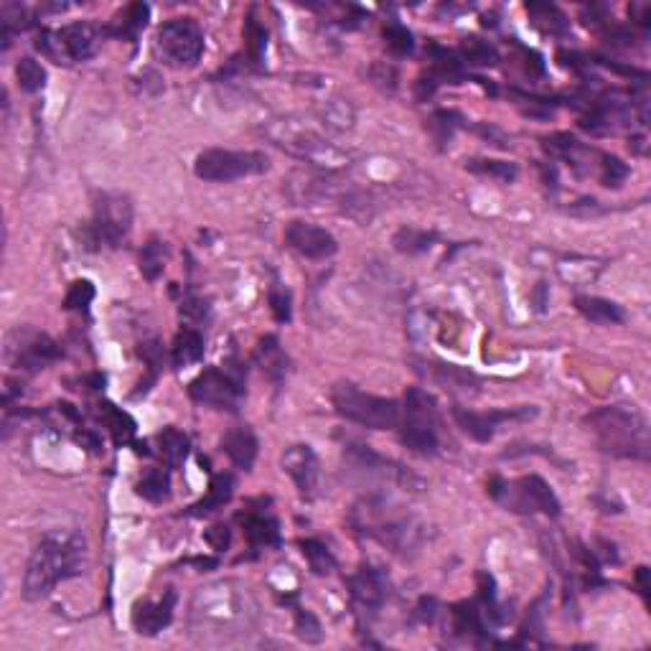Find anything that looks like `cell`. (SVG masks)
I'll use <instances>...</instances> for the list:
<instances>
[{"mask_svg":"<svg viewBox=\"0 0 651 651\" xmlns=\"http://www.w3.org/2000/svg\"><path fill=\"white\" fill-rule=\"evenodd\" d=\"M191 400L212 410L237 413L245 400V379L235 369L209 367L189 384Z\"/></svg>","mask_w":651,"mask_h":651,"instance_id":"obj_8","label":"cell"},{"mask_svg":"<svg viewBox=\"0 0 651 651\" xmlns=\"http://www.w3.org/2000/svg\"><path fill=\"white\" fill-rule=\"evenodd\" d=\"M97 47H100V31L87 21L69 24L57 31V51H61L71 61H87L89 57H95Z\"/></svg>","mask_w":651,"mask_h":651,"instance_id":"obj_16","label":"cell"},{"mask_svg":"<svg viewBox=\"0 0 651 651\" xmlns=\"http://www.w3.org/2000/svg\"><path fill=\"white\" fill-rule=\"evenodd\" d=\"M155 54L168 67H194L204 54V31L194 18H173L158 28Z\"/></svg>","mask_w":651,"mask_h":651,"instance_id":"obj_9","label":"cell"},{"mask_svg":"<svg viewBox=\"0 0 651 651\" xmlns=\"http://www.w3.org/2000/svg\"><path fill=\"white\" fill-rule=\"evenodd\" d=\"M601 184L604 186H614V189H618L624 181H626L628 176V168L626 163L621 161V158H616V155H601Z\"/></svg>","mask_w":651,"mask_h":651,"instance_id":"obj_38","label":"cell"},{"mask_svg":"<svg viewBox=\"0 0 651 651\" xmlns=\"http://www.w3.org/2000/svg\"><path fill=\"white\" fill-rule=\"evenodd\" d=\"M270 138L280 148H285L288 153L298 155V158H303L309 163H316V166H336L339 163V151H333L331 145L323 141L320 135H316L309 128H303V125L290 122V120L273 122Z\"/></svg>","mask_w":651,"mask_h":651,"instance_id":"obj_11","label":"cell"},{"mask_svg":"<svg viewBox=\"0 0 651 651\" xmlns=\"http://www.w3.org/2000/svg\"><path fill=\"white\" fill-rule=\"evenodd\" d=\"M92 300H95V285L89 283V280H74L69 285V293L64 298V309L87 313L89 306H92Z\"/></svg>","mask_w":651,"mask_h":651,"instance_id":"obj_36","label":"cell"},{"mask_svg":"<svg viewBox=\"0 0 651 651\" xmlns=\"http://www.w3.org/2000/svg\"><path fill=\"white\" fill-rule=\"evenodd\" d=\"M436 379L446 390L453 392H476L478 387V379L474 372H466V369L453 367V364H436Z\"/></svg>","mask_w":651,"mask_h":651,"instance_id":"obj_31","label":"cell"},{"mask_svg":"<svg viewBox=\"0 0 651 651\" xmlns=\"http://www.w3.org/2000/svg\"><path fill=\"white\" fill-rule=\"evenodd\" d=\"M285 242L293 252H298L300 257H309V260H326L339 249V242L329 229L310 225V222H300V219L285 226Z\"/></svg>","mask_w":651,"mask_h":651,"instance_id":"obj_13","label":"cell"},{"mask_svg":"<svg viewBox=\"0 0 651 651\" xmlns=\"http://www.w3.org/2000/svg\"><path fill=\"white\" fill-rule=\"evenodd\" d=\"M176 604L178 595L173 588H168L158 601L135 604V608H132V628H135L141 636H155V634H161V631L173 621Z\"/></svg>","mask_w":651,"mask_h":651,"instance_id":"obj_15","label":"cell"},{"mask_svg":"<svg viewBox=\"0 0 651 651\" xmlns=\"http://www.w3.org/2000/svg\"><path fill=\"white\" fill-rule=\"evenodd\" d=\"M349 593L354 598V604L364 611H379L384 601H387V583L382 578V572L374 568H362L356 575H352L349 581Z\"/></svg>","mask_w":651,"mask_h":651,"instance_id":"obj_17","label":"cell"},{"mask_svg":"<svg viewBox=\"0 0 651 651\" xmlns=\"http://www.w3.org/2000/svg\"><path fill=\"white\" fill-rule=\"evenodd\" d=\"M270 168V158L260 151H226V148H209L202 151L194 161V173L202 181L212 184H229L247 176H260Z\"/></svg>","mask_w":651,"mask_h":651,"instance_id":"obj_5","label":"cell"},{"mask_svg":"<svg viewBox=\"0 0 651 651\" xmlns=\"http://www.w3.org/2000/svg\"><path fill=\"white\" fill-rule=\"evenodd\" d=\"M466 168L471 173L497 178V181H504V184H511L517 178V173H520V168L514 166V163H509V161H494V158H471V161H466Z\"/></svg>","mask_w":651,"mask_h":651,"instance_id":"obj_30","label":"cell"},{"mask_svg":"<svg viewBox=\"0 0 651 651\" xmlns=\"http://www.w3.org/2000/svg\"><path fill=\"white\" fill-rule=\"evenodd\" d=\"M461 54L468 67H497L499 64L497 47L484 41V38H478V36H466L463 38Z\"/></svg>","mask_w":651,"mask_h":651,"instance_id":"obj_28","label":"cell"},{"mask_svg":"<svg viewBox=\"0 0 651 651\" xmlns=\"http://www.w3.org/2000/svg\"><path fill=\"white\" fill-rule=\"evenodd\" d=\"M132 226V204L125 194L102 191L95 199V216L87 226V239L92 245L120 247Z\"/></svg>","mask_w":651,"mask_h":651,"instance_id":"obj_7","label":"cell"},{"mask_svg":"<svg viewBox=\"0 0 651 651\" xmlns=\"http://www.w3.org/2000/svg\"><path fill=\"white\" fill-rule=\"evenodd\" d=\"M270 309H273V316L278 323H288L290 316H293V309H290V293L285 290L280 283H273L270 288Z\"/></svg>","mask_w":651,"mask_h":651,"instance_id":"obj_40","label":"cell"},{"mask_svg":"<svg viewBox=\"0 0 651 651\" xmlns=\"http://www.w3.org/2000/svg\"><path fill=\"white\" fill-rule=\"evenodd\" d=\"M331 404L343 420H349L354 425L369 427V430H394L400 425V415H403V407L394 400L369 394V392L359 390L352 382L333 384Z\"/></svg>","mask_w":651,"mask_h":651,"instance_id":"obj_4","label":"cell"},{"mask_svg":"<svg viewBox=\"0 0 651 651\" xmlns=\"http://www.w3.org/2000/svg\"><path fill=\"white\" fill-rule=\"evenodd\" d=\"M206 537V542L212 545V550H216V552H225L226 547H229V530H226L225 524H216V527H212L209 532L204 534Z\"/></svg>","mask_w":651,"mask_h":651,"instance_id":"obj_44","label":"cell"},{"mask_svg":"<svg viewBox=\"0 0 651 651\" xmlns=\"http://www.w3.org/2000/svg\"><path fill=\"white\" fill-rule=\"evenodd\" d=\"M245 38H247V48L249 54H252V59H260L262 51H265V47H268V34H265V28H262L255 18H249L247 21Z\"/></svg>","mask_w":651,"mask_h":651,"instance_id":"obj_43","label":"cell"},{"mask_svg":"<svg viewBox=\"0 0 651 651\" xmlns=\"http://www.w3.org/2000/svg\"><path fill=\"white\" fill-rule=\"evenodd\" d=\"M16 79L24 92H38L47 84V69L31 57H24L16 64Z\"/></svg>","mask_w":651,"mask_h":651,"instance_id":"obj_34","label":"cell"},{"mask_svg":"<svg viewBox=\"0 0 651 651\" xmlns=\"http://www.w3.org/2000/svg\"><path fill=\"white\" fill-rule=\"evenodd\" d=\"M280 463H283L285 474L290 476L293 484L298 486V494H300V497L303 499L316 497L320 468H319V458H316V453H313L310 446H303V443L290 446V448L283 453Z\"/></svg>","mask_w":651,"mask_h":651,"instance_id":"obj_14","label":"cell"},{"mask_svg":"<svg viewBox=\"0 0 651 651\" xmlns=\"http://www.w3.org/2000/svg\"><path fill=\"white\" fill-rule=\"evenodd\" d=\"M575 309L581 316H585L593 323H601V326H616V323H624V309L608 300V298H598V296H581L575 298Z\"/></svg>","mask_w":651,"mask_h":651,"instance_id":"obj_22","label":"cell"},{"mask_svg":"<svg viewBox=\"0 0 651 651\" xmlns=\"http://www.w3.org/2000/svg\"><path fill=\"white\" fill-rule=\"evenodd\" d=\"M296 631L306 644H319L323 639L319 618L313 616L310 611H303V608H296Z\"/></svg>","mask_w":651,"mask_h":651,"instance_id":"obj_39","label":"cell"},{"mask_svg":"<svg viewBox=\"0 0 651 651\" xmlns=\"http://www.w3.org/2000/svg\"><path fill=\"white\" fill-rule=\"evenodd\" d=\"M488 494L517 514H547V517L560 514V499L555 497L552 486L540 476H521L511 484L494 478L488 484Z\"/></svg>","mask_w":651,"mask_h":651,"instance_id":"obj_6","label":"cell"},{"mask_svg":"<svg viewBox=\"0 0 651 651\" xmlns=\"http://www.w3.org/2000/svg\"><path fill=\"white\" fill-rule=\"evenodd\" d=\"M527 11L537 21V26H542L550 34H560V31L568 28V18L557 11L555 5H537V3H532V5H527Z\"/></svg>","mask_w":651,"mask_h":651,"instance_id":"obj_35","label":"cell"},{"mask_svg":"<svg viewBox=\"0 0 651 651\" xmlns=\"http://www.w3.org/2000/svg\"><path fill=\"white\" fill-rule=\"evenodd\" d=\"M100 420L105 423V427L110 430V436L115 440V446H128L132 443V436H135V420L125 410H120L112 403H102L100 404Z\"/></svg>","mask_w":651,"mask_h":651,"instance_id":"obj_23","label":"cell"},{"mask_svg":"<svg viewBox=\"0 0 651 651\" xmlns=\"http://www.w3.org/2000/svg\"><path fill=\"white\" fill-rule=\"evenodd\" d=\"M537 410L530 407H511V410H488V413H476V410H466V407H453V420L456 425L461 427L468 438L478 440V443H488L497 436V430L504 423L520 420V417H532Z\"/></svg>","mask_w":651,"mask_h":651,"instance_id":"obj_12","label":"cell"},{"mask_svg":"<svg viewBox=\"0 0 651 651\" xmlns=\"http://www.w3.org/2000/svg\"><path fill=\"white\" fill-rule=\"evenodd\" d=\"M181 313H186V316H196V319L202 320L204 316H206V303H204L202 298L189 296L186 300H184V306H181Z\"/></svg>","mask_w":651,"mask_h":651,"instance_id":"obj_45","label":"cell"},{"mask_svg":"<svg viewBox=\"0 0 651 651\" xmlns=\"http://www.w3.org/2000/svg\"><path fill=\"white\" fill-rule=\"evenodd\" d=\"M235 488H237V481H235L232 474L212 476V484H209L206 497L199 499L196 504H191L189 514L191 517H206L212 511L222 509L225 504H229V499L235 497Z\"/></svg>","mask_w":651,"mask_h":651,"instance_id":"obj_20","label":"cell"},{"mask_svg":"<svg viewBox=\"0 0 651 651\" xmlns=\"http://www.w3.org/2000/svg\"><path fill=\"white\" fill-rule=\"evenodd\" d=\"M59 356V343L54 341L48 333L34 329V326H18L5 339V359H8V364L13 369L28 372V374L47 369Z\"/></svg>","mask_w":651,"mask_h":651,"instance_id":"obj_10","label":"cell"},{"mask_svg":"<svg viewBox=\"0 0 651 651\" xmlns=\"http://www.w3.org/2000/svg\"><path fill=\"white\" fill-rule=\"evenodd\" d=\"M438 235L436 232H427V229H417V226H403L394 237L392 245L397 252L403 255H423L427 249L436 245Z\"/></svg>","mask_w":651,"mask_h":651,"instance_id":"obj_26","label":"cell"},{"mask_svg":"<svg viewBox=\"0 0 651 651\" xmlns=\"http://www.w3.org/2000/svg\"><path fill=\"white\" fill-rule=\"evenodd\" d=\"M158 443H161L168 468H181L184 461L189 458V438L178 427H163L158 433Z\"/></svg>","mask_w":651,"mask_h":651,"instance_id":"obj_27","label":"cell"},{"mask_svg":"<svg viewBox=\"0 0 651 651\" xmlns=\"http://www.w3.org/2000/svg\"><path fill=\"white\" fill-rule=\"evenodd\" d=\"M166 270V242L151 237L141 249V273L145 280H155Z\"/></svg>","mask_w":651,"mask_h":651,"instance_id":"obj_29","label":"cell"},{"mask_svg":"<svg viewBox=\"0 0 651 651\" xmlns=\"http://www.w3.org/2000/svg\"><path fill=\"white\" fill-rule=\"evenodd\" d=\"M300 552L309 560L310 570L316 575H329L336 568V557L320 540H300Z\"/></svg>","mask_w":651,"mask_h":651,"instance_id":"obj_32","label":"cell"},{"mask_svg":"<svg viewBox=\"0 0 651 651\" xmlns=\"http://www.w3.org/2000/svg\"><path fill=\"white\" fill-rule=\"evenodd\" d=\"M257 362L262 364V372L273 379V382H280V379L285 377V372H288V356L283 354L278 336H265V339H260V343H257Z\"/></svg>","mask_w":651,"mask_h":651,"instance_id":"obj_24","label":"cell"},{"mask_svg":"<svg viewBox=\"0 0 651 651\" xmlns=\"http://www.w3.org/2000/svg\"><path fill=\"white\" fill-rule=\"evenodd\" d=\"M438 403L423 387H410L404 392L403 415H400V440L415 456H436L438 453Z\"/></svg>","mask_w":651,"mask_h":651,"instance_id":"obj_3","label":"cell"},{"mask_svg":"<svg viewBox=\"0 0 651 651\" xmlns=\"http://www.w3.org/2000/svg\"><path fill=\"white\" fill-rule=\"evenodd\" d=\"M458 125H461V115H458V112H446V110L436 112L433 120H430V128H433V132H436V138H438L440 142L450 141V135H453V131H456Z\"/></svg>","mask_w":651,"mask_h":651,"instance_id":"obj_41","label":"cell"},{"mask_svg":"<svg viewBox=\"0 0 651 651\" xmlns=\"http://www.w3.org/2000/svg\"><path fill=\"white\" fill-rule=\"evenodd\" d=\"M427 54H430V61H433V71H436V77H440V79H448V82L458 84V79H463V67L461 61L456 59V54L453 51H448V48L443 47H433L427 48Z\"/></svg>","mask_w":651,"mask_h":651,"instance_id":"obj_33","label":"cell"},{"mask_svg":"<svg viewBox=\"0 0 651 651\" xmlns=\"http://www.w3.org/2000/svg\"><path fill=\"white\" fill-rule=\"evenodd\" d=\"M585 425L591 427L604 453L634 461L649 458V427L639 413L624 407H601L585 417Z\"/></svg>","mask_w":651,"mask_h":651,"instance_id":"obj_2","label":"cell"},{"mask_svg":"<svg viewBox=\"0 0 651 651\" xmlns=\"http://www.w3.org/2000/svg\"><path fill=\"white\" fill-rule=\"evenodd\" d=\"M135 491H138V497L151 501V504H163L171 499V476L163 468H151L135 484Z\"/></svg>","mask_w":651,"mask_h":651,"instance_id":"obj_25","label":"cell"},{"mask_svg":"<svg viewBox=\"0 0 651 651\" xmlns=\"http://www.w3.org/2000/svg\"><path fill=\"white\" fill-rule=\"evenodd\" d=\"M87 565V540L71 530L47 532L28 557L24 575L26 601H44L59 583L82 575Z\"/></svg>","mask_w":651,"mask_h":651,"instance_id":"obj_1","label":"cell"},{"mask_svg":"<svg viewBox=\"0 0 651 651\" xmlns=\"http://www.w3.org/2000/svg\"><path fill=\"white\" fill-rule=\"evenodd\" d=\"M384 38H387V47H390L392 54H397V57H407V54H413V48H415L413 34H410V31H407L403 24L392 21V24L384 26Z\"/></svg>","mask_w":651,"mask_h":651,"instance_id":"obj_37","label":"cell"},{"mask_svg":"<svg viewBox=\"0 0 651 651\" xmlns=\"http://www.w3.org/2000/svg\"><path fill=\"white\" fill-rule=\"evenodd\" d=\"M237 521L252 547H270L280 542V524L268 509L242 511Z\"/></svg>","mask_w":651,"mask_h":651,"instance_id":"obj_18","label":"cell"},{"mask_svg":"<svg viewBox=\"0 0 651 651\" xmlns=\"http://www.w3.org/2000/svg\"><path fill=\"white\" fill-rule=\"evenodd\" d=\"M148 13H151V8H148L145 3H132L131 8L125 11V21H122V28H120V34H122V36H135V34H138L142 26L148 24Z\"/></svg>","mask_w":651,"mask_h":651,"instance_id":"obj_42","label":"cell"},{"mask_svg":"<svg viewBox=\"0 0 651 651\" xmlns=\"http://www.w3.org/2000/svg\"><path fill=\"white\" fill-rule=\"evenodd\" d=\"M204 356V336L191 326H184L173 339L171 346V364L176 369H186L196 362H202Z\"/></svg>","mask_w":651,"mask_h":651,"instance_id":"obj_21","label":"cell"},{"mask_svg":"<svg viewBox=\"0 0 651 651\" xmlns=\"http://www.w3.org/2000/svg\"><path fill=\"white\" fill-rule=\"evenodd\" d=\"M222 450H225L226 458L235 463L237 468L249 471V468L255 466L260 443H257V436H255L247 425H237L225 433V438H222Z\"/></svg>","mask_w":651,"mask_h":651,"instance_id":"obj_19","label":"cell"}]
</instances>
